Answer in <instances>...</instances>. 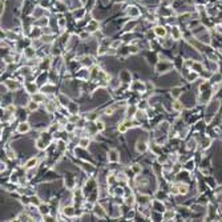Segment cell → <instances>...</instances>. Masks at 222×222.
I'll use <instances>...</instances> for the list:
<instances>
[{
  "label": "cell",
  "mask_w": 222,
  "mask_h": 222,
  "mask_svg": "<svg viewBox=\"0 0 222 222\" xmlns=\"http://www.w3.org/2000/svg\"><path fill=\"white\" fill-rule=\"evenodd\" d=\"M177 217V211L174 209H166L162 213V221H173Z\"/></svg>",
  "instance_id": "19"
},
{
  "label": "cell",
  "mask_w": 222,
  "mask_h": 222,
  "mask_svg": "<svg viewBox=\"0 0 222 222\" xmlns=\"http://www.w3.org/2000/svg\"><path fill=\"white\" fill-rule=\"evenodd\" d=\"M92 213L95 214V217L99 218V220H105V218L108 217V211H106L105 206H104L101 202H96V204H95Z\"/></svg>",
  "instance_id": "3"
},
{
  "label": "cell",
  "mask_w": 222,
  "mask_h": 222,
  "mask_svg": "<svg viewBox=\"0 0 222 222\" xmlns=\"http://www.w3.org/2000/svg\"><path fill=\"white\" fill-rule=\"evenodd\" d=\"M73 18H75L76 20H81L85 18V9L84 8H77L73 11Z\"/></svg>",
  "instance_id": "30"
},
{
  "label": "cell",
  "mask_w": 222,
  "mask_h": 222,
  "mask_svg": "<svg viewBox=\"0 0 222 222\" xmlns=\"http://www.w3.org/2000/svg\"><path fill=\"white\" fill-rule=\"evenodd\" d=\"M119 77H120L121 81H122V84H130L132 83V73H130V70H126V69L120 70Z\"/></svg>",
  "instance_id": "11"
},
{
  "label": "cell",
  "mask_w": 222,
  "mask_h": 222,
  "mask_svg": "<svg viewBox=\"0 0 222 222\" xmlns=\"http://www.w3.org/2000/svg\"><path fill=\"white\" fill-rule=\"evenodd\" d=\"M184 109H185V104L181 101L180 99H176V100H173V101H171V110L180 113V112H182Z\"/></svg>",
  "instance_id": "17"
},
{
  "label": "cell",
  "mask_w": 222,
  "mask_h": 222,
  "mask_svg": "<svg viewBox=\"0 0 222 222\" xmlns=\"http://www.w3.org/2000/svg\"><path fill=\"white\" fill-rule=\"evenodd\" d=\"M122 40H113V41H110V48H114V49H119L121 45H122Z\"/></svg>",
  "instance_id": "36"
},
{
  "label": "cell",
  "mask_w": 222,
  "mask_h": 222,
  "mask_svg": "<svg viewBox=\"0 0 222 222\" xmlns=\"http://www.w3.org/2000/svg\"><path fill=\"white\" fill-rule=\"evenodd\" d=\"M205 69V65L201 61H194L193 67H191V70H196L197 73H201Z\"/></svg>",
  "instance_id": "32"
},
{
  "label": "cell",
  "mask_w": 222,
  "mask_h": 222,
  "mask_svg": "<svg viewBox=\"0 0 222 222\" xmlns=\"http://www.w3.org/2000/svg\"><path fill=\"white\" fill-rule=\"evenodd\" d=\"M38 209H39V213L41 214L43 217H44V216H48V214H51V206H49L48 202H44V201H43V202L38 206Z\"/></svg>",
  "instance_id": "18"
},
{
  "label": "cell",
  "mask_w": 222,
  "mask_h": 222,
  "mask_svg": "<svg viewBox=\"0 0 222 222\" xmlns=\"http://www.w3.org/2000/svg\"><path fill=\"white\" fill-rule=\"evenodd\" d=\"M96 128H97V130H99V132H101V133L106 129V125H105V122L101 120V117H100L99 120H96Z\"/></svg>",
  "instance_id": "33"
},
{
  "label": "cell",
  "mask_w": 222,
  "mask_h": 222,
  "mask_svg": "<svg viewBox=\"0 0 222 222\" xmlns=\"http://www.w3.org/2000/svg\"><path fill=\"white\" fill-rule=\"evenodd\" d=\"M154 33H156V36L157 38H160V39H162V38H165V36L168 35V27H165V25H156L154 27Z\"/></svg>",
  "instance_id": "15"
},
{
  "label": "cell",
  "mask_w": 222,
  "mask_h": 222,
  "mask_svg": "<svg viewBox=\"0 0 222 222\" xmlns=\"http://www.w3.org/2000/svg\"><path fill=\"white\" fill-rule=\"evenodd\" d=\"M173 63L170 60H158L154 67V70H156L157 75H165V73L173 70Z\"/></svg>",
  "instance_id": "1"
},
{
  "label": "cell",
  "mask_w": 222,
  "mask_h": 222,
  "mask_svg": "<svg viewBox=\"0 0 222 222\" xmlns=\"http://www.w3.org/2000/svg\"><path fill=\"white\" fill-rule=\"evenodd\" d=\"M184 169H186V170H189V171H191L194 169V160L193 158H189L186 161V162L184 164Z\"/></svg>",
  "instance_id": "35"
},
{
  "label": "cell",
  "mask_w": 222,
  "mask_h": 222,
  "mask_svg": "<svg viewBox=\"0 0 222 222\" xmlns=\"http://www.w3.org/2000/svg\"><path fill=\"white\" fill-rule=\"evenodd\" d=\"M57 100H59V104L60 106H65V108H68V105L70 104V97L67 96V93H60V95H57Z\"/></svg>",
  "instance_id": "16"
},
{
  "label": "cell",
  "mask_w": 222,
  "mask_h": 222,
  "mask_svg": "<svg viewBox=\"0 0 222 222\" xmlns=\"http://www.w3.org/2000/svg\"><path fill=\"white\" fill-rule=\"evenodd\" d=\"M90 145H92V139L89 136H81L79 140V144H77V146L83 148V149H89Z\"/></svg>",
  "instance_id": "13"
},
{
  "label": "cell",
  "mask_w": 222,
  "mask_h": 222,
  "mask_svg": "<svg viewBox=\"0 0 222 222\" xmlns=\"http://www.w3.org/2000/svg\"><path fill=\"white\" fill-rule=\"evenodd\" d=\"M40 105H41V104L36 103L35 100H29V101H28V104H27V106H25V108L28 109V112H29V113H35V112H38V110H39Z\"/></svg>",
  "instance_id": "23"
},
{
  "label": "cell",
  "mask_w": 222,
  "mask_h": 222,
  "mask_svg": "<svg viewBox=\"0 0 222 222\" xmlns=\"http://www.w3.org/2000/svg\"><path fill=\"white\" fill-rule=\"evenodd\" d=\"M39 171V166H35V168H29V169H25V178L28 181L33 180V178L36 177V174H38Z\"/></svg>",
  "instance_id": "26"
},
{
  "label": "cell",
  "mask_w": 222,
  "mask_h": 222,
  "mask_svg": "<svg viewBox=\"0 0 222 222\" xmlns=\"http://www.w3.org/2000/svg\"><path fill=\"white\" fill-rule=\"evenodd\" d=\"M140 8L139 7H136V5H129L128 7V9H126V15L129 16L130 19H137L140 16Z\"/></svg>",
  "instance_id": "14"
},
{
  "label": "cell",
  "mask_w": 222,
  "mask_h": 222,
  "mask_svg": "<svg viewBox=\"0 0 222 222\" xmlns=\"http://www.w3.org/2000/svg\"><path fill=\"white\" fill-rule=\"evenodd\" d=\"M4 154L7 156V158L8 160H11V161H13V160H16V149L13 146H7L5 149H4Z\"/></svg>",
  "instance_id": "24"
},
{
  "label": "cell",
  "mask_w": 222,
  "mask_h": 222,
  "mask_svg": "<svg viewBox=\"0 0 222 222\" xmlns=\"http://www.w3.org/2000/svg\"><path fill=\"white\" fill-rule=\"evenodd\" d=\"M4 85L8 88V90L11 93L18 92V90H20L23 87H24V85H21V83H20L18 79H7V80H4Z\"/></svg>",
  "instance_id": "4"
},
{
  "label": "cell",
  "mask_w": 222,
  "mask_h": 222,
  "mask_svg": "<svg viewBox=\"0 0 222 222\" xmlns=\"http://www.w3.org/2000/svg\"><path fill=\"white\" fill-rule=\"evenodd\" d=\"M129 169H130V171H132V173H134V176H137V174L142 173L144 168H142V165H141V164L134 162V164H132V165L129 166Z\"/></svg>",
  "instance_id": "27"
},
{
  "label": "cell",
  "mask_w": 222,
  "mask_h": 222,
  "mask_svg": "<svg viewBox=\"0 0 222 222\" xmlns=\"http://www.w3.org/2000/svg\"><path fill=\"white\" fill-rule=\"evenodd\" d=\"M39 164H40V160H39V157H38V156H35V157H29V158L24 162V168H25V169H29V168H35V166H38Z\"/></svg>",
  "instance_id": "21"
},
{
  "label": "cell",
  "mask_w": 222,
  "mask_h": 222,
  "mask_svg": "<svg viewBox=\"0 0 222 222\" xmlns=\"http://www.w3.org/2000/svg\"><path fill=\"white\" fill-rule=\"evenodd\" d=\"M106 160L109 164H119L121 161V154L117 149L112 148V149L106 150Z\"/></svg>",
  "instance_id": "5"
},
{
  "label": "cell",
  "mask_w": 222,
  "mask_h": 222,
  "mask_svg": "<svg viewBox=\"0 0 222 222\" xmlns=\"http://www.w3.org/2000/svg\"><path fill=\"white\" fill-rule=\"evenodd\" d=\"M186 77V81H189V83H194L196 81V80L198 79V77H200V73H197L196 70H189V72H188V75L185 76Z\"/></svg>",
  "instance_id": "29"
},
{
  "label": "cell",
  "mask_w": 222,
  "mask_h": 222,
  "mask_svg": "<svg viewBox=\"0 0 222 222\" xmlns=\"http://www.w3.org/2000/svg\"><path fill=\"white\" fill-rule=\"evenodd\" d=\"M79 109H80L79 104H77V103H73V101H70V104L68 105L69 114H77V113H79Z\"/></svg>",
  "instance_id": "31"
},
{
  "label": "cell",
  "mask_w": 222,
  "mask_h": 222,
  "mask_svg": "<svg viewBox=\"0 0 222 222\" xmlns=\"http://www.w3.org/2000/svg\"><path fill=\"white\" fill-rule=\"evenodd\" d=\"M182 88L181 87H178V85H176V87H171V89H170V96L173 97V100H176V99H180L181 96L184 95V92H182Z\"/></svg>",
  "instance_id": "22"
},
{
  "label": "cell",
  "mask_w": 222,
  "mask_h": 222,
  "mask_svg": "<svg viewBox=\"0 0 222 222\" xmlns=\"http://www.w3.org/2000/svg\"><path fill=\"white\" fill-rule=\"evenodd\" d=\"M210 144H211V139H210V137H207V136H206V137H205V139L200 142L201 149H207V148L210 146Z\"/></svg>",
  "instance_id": "34"
},
{
  "label": "cell",
  "mask_w": 222,
  "mask_h": 222,
  "mask_svg": "<svg viewBox=\"0 0 222 222\" xmlns=\"http://www.w3.org/2000/svg\"><path fill=\"white\" fill-rule=\"evenodd\" d=\"M85 29L88 32H90V33H95V32H97L100 29V23L97 21V19H90L89 21L87 23Z\"/></svg>",
  "instance_id": "10"
},
{
  "label": "cell",
  "mask_w": 222,
  "mask_h": 222,
  "mask_svg": "<svg viewBox=\"0 0 222 222\" xmlns=\"http://www.w3.org/2000/svg\"><path fill=\"white\" fill-rule=\"evenodd\" d=\"M197 145H200V144H198V141L194 140V139H190V140L186 142V146H185V148H186L188 152H193V150H196L197 148H198Z\"/></svg>",
  "instance_id": "28"
},
{
  "label": "cell",
  "mask_w": 222,
  "mask_h": 222,
  "mask_svg": "<svg viewBox=\"0 0 222 222\" xmlns=\"http://www.w3.org/2000/svg\"><path fill=\"white\" fill-rule=\"evenodd\" d=\"M221 103L220 100H210L206 105V114H214L217 113V110L220 109Z\"/></svg>",
  "instance_id": "8"
},
{
  "label": "cell",
  "mask_w": 222,
  "mask_h": 222,
  "mask_svg": "<svg viewBox=\"0 0 222 222\" xmlns=\"http://www.w3.org/2000/svg\"><path fill=\"white\" fill-rule=\"evenodd\" d=\"M190 190V186L188 185V182H181L178 181V196H186Z\"/></svg>",
  "instance_id": "20"
},
{
  "label": "cell",
  "mask_w": 222,
  "mask_h": 222,
  "mask_svg": "<svg viewBox=\"0 0 222 222\" xmlns=\"http://www.w3.org/2000/svg\"><path fill=\"white\" fill-rule=\"evenodd\" d=\"M23 88L25 89V92L28 93V95H33V93L39 92L40 87H39V84L36 83V81H25Z\"/></svg>",
  "instance_id": "9"
},
{
  "label": "cell",
  "mask_w": 222,
  "mask_h": 222,
  "mask_svg": "<svg viewBox=\"0 0 222 222\" xmlns=\"http://www.w3.org/2000/svg\"><path fill=\"white\" fill-rule=\"evenodd\" d=\"M31 124H29V121H19L18 125H16V133L18 134H27L31 132Z\"/></svg>",
  "instance_id": "7"
},
{
  "label": "cell",
  "mask_w": 222,
  "mask_h": 222,
  "mask_svg": "<svg viewBox=\"0 0 222 222\" xmlns=\"http://www.w3.org/2000/svg\"><path fill=\"white\" fill-rule=\"evenodd\" d=\"M134 150L139 154H145L148 150H149V144H148L145 140L139 139L136 141V144H134Z\"/></svg>",
  "instance_id": "6"
},
{
  "label": "cell",
  "mask_w": 222,
  "mask_h": 222,
  "mask_svg": "<svg viewBox=\"0 0 222 222\" xmlns=\"http://www.w3.org/2000/svg\"><path fill=\"white\" fill-rule=\"evenodd\" d=\"M170 38L174 40V41H177V40H180L181 38H182V32L178 29V27H170Z\"/></svg>",
  "instance_id": "25"
},
{
  "label": "cell",
  "mask_w": 222,
  "mask_h": 222,
  "mask_svg": "<svg viewBox=\"0 0 222 222\" xmlns=\"http://www.w3.org/2000/svg\"><path fill=\"white\" fill-rule=\"evenodd\" d=\"M31 100H35V101L39 103V104H44L47 100H48V96H47L44 92L39 90V92H36V93H33V95H31Z\"/></svg>",
  "instance_id": "12"
},
{
  "label": "cell",
  "mask_w": 222,
  "mask_h": 222,
  "mask_svg": "<svg viewBox=\"0 0 222 222\" xmlns=\"http://www.w3.org/2000/svg\"><path fill=\"white\" fill-rule=\"evenodd\" d=\"M129 92L144 95V93L146 92V81H141V80L132 81V83L129 84Z\"/></svg>",
  "instance_id": "2"
}]
</instances>
